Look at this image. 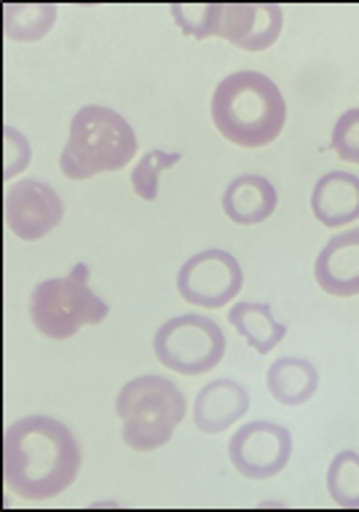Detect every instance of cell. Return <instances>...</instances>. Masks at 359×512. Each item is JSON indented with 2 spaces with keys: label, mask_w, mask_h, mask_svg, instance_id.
<instances>
[{
  "label": "cell",
  "mask_w": 359,
  "mask_h": 512,
  "mask_svg": "<svg viewBox=\"0 0 359 512\" xmlns=\"http://www.w3.org/2000/svg\"><path fill=\"white\" fill-rule=\"evenodd\" d=\"M212 121L234 145L263 148L282 135L287 105L271 78L242 70L223 78L212 94Z\"/></svg>",
  "instance_id": "obj_2"
},
{
  "label": "cell",
  "mask_w": 359,
  "mask_h": 512,
  "mask_svg": "<svg viewBox=\"0 0 359 512\" xmlns=\"http://www.w3.org/2000/svg\"><path fill=\"white\" fill-rule=\"evenodd\" d=\"M250 411V395L239 381L231 378H218L201 389L193 403V421L201 432L218 435L226 432Z\"/></svg>",
  "instance_id": "obj_12"
},
{
  "label": "cell",
  "mask_w": 359,
  "mask_h": 512,
  "mask_svg": "<svg viewBox=\"0 0 359 512\" xmlns=\"http://www.w3.org/2000/svg\"><path fill=\"white\" fill-rule=\"evenodd\" d=\"M282 25V6L276 3H209V38H223L236 49H271Z\"/></svg>",
  "instance_id": "obj_7"
},
{
  "label": "cell",
  "mask_w": 359,
  "mask_h": 512,
  "mask_svg": "<svg viewBox=\"0 0 359 512\" xmlns=\"http://www.w3.org/2000/svg\"><path fill=\"white\" fill-rule=\"evenodd\" d=\"M311 212L327 228L349 226L359 218V177L351 172H327L311 191Z\"/></svg>",
  "instance_id": "obj_13"
},
{
  "label": "cell",
  "mask_w": 359,
  "mask_h": 512,
  "mask_svg": "<svg viewBox=\"0 0 359 512\" xmlns=\"http://www.w3.org/2000/svg\"><path fill=\"white\" fill-rule=\"evenodd\" d=\"M228 456L239 475L250 480H268L279 475L293 456V435L276 421H250L234 432Z\"/></svg>",
  "instance_id": "obj_9"
},
{
  "label": "cell",
  "mask_w": 359,
  "mask_h": 512,
  "mask_svg": "<svg viewBox=\"0 0 359 512\" xmlns=\"http://www.w3.org/2000/svg\"><path fill=\"white\" fill-rule=\"evenodd\" d=\"M30 143L25 140L22 132H17L14 126H3V177L11 180L19 172H25L30 164Z\"/></svg>",
  "instance_id": "obj_21"
},
{
  "label": "cell",
  "mask_w": 359,
  "mask_h": 512,
  "mask_svg": "<svg viewBox=\"0 0 359 512\" xmlns=\"http://www.w3.org/2000/svg\"><path fill=\"white\" fill-rule=\"evenodd\" d=\"M314 277L327 295H359V228L333 236L322 247L314 263Z\"/></svg>",
  "instance_id": "obj_11"
},
{
  "label": "cell",
  "mask_w": 359,
  "mask_h": 512,
  "mask_svg": "<svg viewBox=\"0 0 359 512\" xmlns=\"http://www.w3.org/2000/svg\"><path fill=\"white\" fill-rule=\"evenodd\" d=\"M266 387L268 395L279 405H287V408L306 405L319 389L317 365L301 357H279L268 365Z\"/></svg>",
  "instance_id": "obj_15"
},
{
  "label": "cell",
  "mask_w": 359,
  "mask_h": 512,
  "mask_svg": "<svg viewBox=\"0 0 359 512\" xmlns=\"http://www.w3.org/2000/svg\"><path fill=\"white\" fill-rule=\"evenodd\" d=\"M81 470V445L49 416L14 421L3 435V478L27 502H43L73 486Z\"/></svg>",
  "instance_id": "obj_1"
},
{
  "label": "cell",
  "mask_w": 359,
  "mask_h": 512,
  "mask_svg": "<svg viewBox=\"0 0 359 512\" xmlns=\"http://www.w3.org/2000/svg\"><path fill=\"white\" fill-rule=\"evenodd\" d=\"M110 306L92 293L89 266L78 263L67 277L43 279L30 295V319L38 333L54 341L73 338L84 325H100Z\"/></svg>",
  "instance_id": "obj_5"
},
{
  "label": "cell",
  "mask_w": 359,
  "mask_h": 512,
  "mask_svg": "<svg viewBox=\"0 0 359 512\" xmlns=\"http://www.w3.org/2000/svg\"><path fill=\"white\" fill-rule=\"evenodd\" d=\"M228 322L234 325L247 344L258 354H271L274 346L282 344L287 336V325L276 322L271 303L263 301H239L228 311Z\"/></svg>",
  "instance_id": "obj_16"
},
{
  "label": "cell",
  "mask_w": 359,
  "mask_h": 512,
  "mask_svg": "<svg viewBox=\"0 0 359 512\" xmlns=\"http://www.w3.org/2000/svg\"><path fill=\"white\" fill-rule=\"evenodd\" d=\"M57 19L54 3H9L3 9V30L11 41H41Z\"/></svg>",
  "instance_id": "obj_17"
},
{
  "label": "cell",
  "mask_w": 359,
  "mask_h": 512,
  "mask_svg": "<svg viewBox=\"0 0 359 512\" xmlns=\"http://www.w3.org/2000/svg\"><path fill=\"white\" fill-rule=\"evenodd\" d=\"M279 194L263 175H239L223 194V212L239 226H258L274 215Z\"/></svg>",
  "instance_id": "obj_14"
},
{
  "label": "cell",
  "mask_w": 359,
  "mask_h": 512,
  "mask_svg": "<svg viewBox=\"0 0 359 512\" xmlns=\"http://www.w3.org/2000/svg\"><path fill=\"white\" fill-rule=\"evenodd\" d=\"M153 352L161 365L180 376H201L226 357V333L204 314H183L156 330Z\"/></svg>",
  "instance_id": "obj_6"
},
{
  "label": "cell",
  "mask_w": 359,
  "mask_h": 512,
  "mask_svg": "<svg viewBox=\"0 0 359 512\" xmlns=\"http://www.w3.org/2000/svg\"><path fill=\"white\" fill-rule=\"evenodd\" d=\"M333 151L349 164H359V108L346 110L333 126Z\"/></svg>",
  "instance_id": "obj_20"
},
{
  "label": "cell",
  "mask_w": 359,
  "mask_h": 512,
  "mask_svg": "<svg viewBox=\"0 0 359 512\" xmlns=\"http://www.w3.org/2000/svg\"><path fill=\"white\" fill-rule=\"evenodd\" d=\"M180 161V153L175 151H148L137 161V167L132 172V188L134 194L145 199V202H156V196H159V180L161 172H167Z\"/></svg>",
  "instance_id": "obj_19"
},
{
  "label": "cell",
  "mask_w": 359,
  "mask_h": 512,
  "mask_svg": "<svg viewBox=\"0 0 359 512\" xmlns=\"http://www.w3.org/2000/svg\"><path fill=\"white\" fill-rule=\"evenodd\" d=\"M116 416L124 421V443L148 454L172 440L185 419V397L169 378L140 376L118 392Z\"/></svg>",
  "instance_id": "obj_4"
},
{
  "label": "cell",
  "mask_w": 359,
  "mask_h": 512,
  "mask_svg": "<svg viewBox=\"0 0 359 512\" xmlns=\"http://www.w3.org/2000/svg\"><path fill=\"white\" fill-rule=\"evenodd\" d=\"M6 226L22 242H38L49 236L65 218V204L43 180H19L3 196Z\"/></svg>",
  "instance_id": "obj_10"
},
{
  "label": "cell",
  "mask_w": 359,
  "mask_h": 512,
  "mask_svg": "<svg viewBox=\"0 0 359 512\" xmlns=\"http://www.w3.org/2000/svg\"><path fill=\"white\" fill-rule=\"evenodd\" d=\"M327 491L343 510H359V454L338 451L327 470Z\"/></svg>",
  "instance_id": "obj_18"
},
{
  "label": "cell",
  "mask_w": 359,
  "mask_h": 512,
  "mask_svg": "<svg viewBox=\"0 0 359 512\" xmlns=\"http://www.w3.org/2000/svg\"><path fill=\"white\" fill-rule=\"evenodd\" d=\"M137 153V135L121 113L86 105L70 121V140L59 167L70 180H89L102 172L124 169Z\"/></svg>",
  "instance_id": "obj_3"
},
{
  "label": "cell",
  "mask_w": 359,
  "mask_h": 512,
  "mask_svg": "<svg viewBox=\"0 0 359 512\" xmlns=\"http://www.w3.org/2000/svg\"><path fill=\"white\" fill-rule=\"evenodd\" d=\"M242 285V266L226 250L196 252L177 274V290L183 295V301L204 306V309H223L239 295Z\"/></svg>",
  "instance_id": "obj_8"
}]
</instances>
